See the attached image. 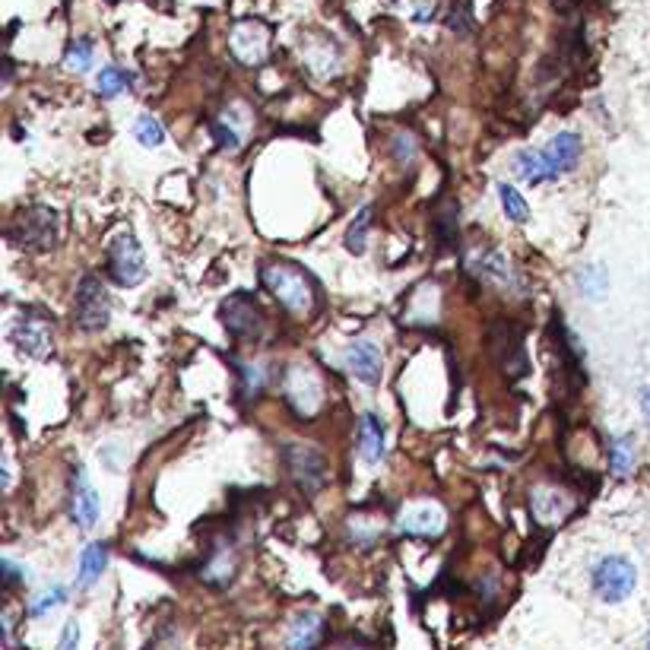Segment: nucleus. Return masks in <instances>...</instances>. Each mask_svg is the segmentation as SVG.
I'll list each match as a JSON object with an SVG mask.
<instances>
[{
  "instance_id": "obj_39",
  "label": "nucleus",
  "mask_w": 650,
  "mask_h": 650,
  "mask_svg": "<svg viewBox=\"0 0 650 650\" xmlns=\"http://www.w3.org/2000/svg\"><path fill=\"white\" fill-rule=\"evenodd\" d=\"M641 410H644V416L650 419V387L641 390Z\"/></svg>"
},
{
  "instance_id": "obj_38",
  "label": "nucleus",
  "mask_w": 650,
  "mask_h": 650,
  "mask_svg": "<svg viewBox=\"0 0 650 650\" xmlns=\"http://www.w3.org/2000/svg\"><path fill=\"white\" fill-rule=\"evenodd\" d=\"M77 644H80V625L67 622L64 635H61V650H77Z\"/></svg>"
},
{
  "instance_id": "obj_9",
  "label": "nucleus",
  "mask_w": 650,
  "mask_h": 650,
  "mask_svg": "<svg viewBox=\"0 0 650 650\" xmlns=\"http://www.w3.org/2000/svg\"><path fill=\"white\" fill-rule=\"evenodd\" d=\"M448 527V514L432 498H416L403 505L397 514V530L406 536H422V540H438Z\"/></svg>"
},
{
  "instance_id": "obj_34",
  "label": "nucleus",
  "mask_w": 650,
  "mask_h": 650,
  "mask_svg": "<svg viewBox=\"0 0 650 650\" xmlns=\"http://www.w3.org/2000/svg\"><path fill=\"white\" fill-rule=\"evenodd\" d=\"M64 600H67V590H64L61 584H54L51 590H45L42 597L29 606V616H32V619H42V616H48L51 609H58Z\"/></svg>"
},
{
  "instance_id": "obj_10",
  "label": "nucleus",
  "mask_w": 650,
  "mask_h": 650,
  "mask_svg": "<svg viewBox=\"0 0 650 650\" xmlns=\"http://www.w3.org/2000/svg\"><path fill=\"white\" fill-rule=\"evenodd\" d=\"M229 51L238 64L257 67L270 58V26L260 20H241L229 32Z\"/></svg>"
},
{
  "instance_id": "obj_35",
  "label": "nucleus",
  "mask_w": 650,
  "mask_h": 650,
  "mask_svg": "<svg viewBox=\"0 0 650 650\" xmlns=\"http://www.w3.org/2000/svg\"><path fill=\"white\" fill-rule=\"evenodd\" d=\"M390 153H394V159L400 162V165H413L416 162V156H419V146H416V137L413 134H400L390 140Z\"/></svg>"
},
{
  "instance_id": "obj_21",
  "label": "nucleus",
  "mask_w": 650,
  "mask_h": 650,
  "mask_svg": "<svg viewBox=\"0 0 650 650\" xmlns=\"http://www.w3.org/2000/svg\"><path fill=\"white\" fill-rule=\"evenodd\" d=\"M638 463V444L631 435H616L609 441V470L616 476H628Z\"/></svg>"
},
{
  "instance_id": "obj_11",
  "label": "nucleus",
  "mask_w": 650,
  "mask_h": 650,
  "mask_svg": "<svg viewBox=\"0 0 650 650\" xmlns=\"http://www.w3.org/2000/svg\"><path fill=\"white\" fill-rule=\"evenodd\" d=\"M489 346H492V356L498 362V368L505 371L508 378H524L530 371L527 362V352H524V333H520L514 324H495L489 333Z\"/></svg>"
},
{
  "instance_id": "obj_20",
  "label": "nucleus",
  "mask_w": 650,
  "mask_h": 650,
  "mask_svg": "<svg viewBox=\"0 0 650 650\" xmlns=\"http://www.w3.org/2000/svg\"><path fill=\"white\" fill-rule=\"evenodd\" d=\"M514 175L527 184H543V181H555L559 175L552 172V165L546 159V150H520L514 156Z\"/></svg>"
},
{
  "instance_id": "obj_14",
  "label": "nucleus",
  "mask_w": 650,
  "mask_h": 650,
  "mask_svg": "<svg viewBox=\"0 0 650 650\" xmlns=\"http://www.w3.org/2000/svg\"><path fill=\"white\" fill-rule=\"evenodd\" d=\"M99 511H102L99 495H96V489H92L86 470L77 467L73 470V486H70V517L77 520L80 530H92L99 520Z\"/></svg>"
},
{
  "instance_id": "obj_40",
  "label": "nucleus",
  "mask_w": 650,
  "mask_h": 650,
  "mask_svg": "<svg viewBox=\"0 0 650 650\" xmlns=\"http://www.w3.org/2000/svg\"><path fill=\"white\" fill-rule=\"evenodd\" d=\"M647 650H650V641H647Z\"/></svg>"
},
{
  "instance_id": "obj_15",
  "label": "nucleus",
  "mask_w": 650,
  "mask_h": 650,
  "mask_svg": "<svg viewBox=\"0 0 650 650\" xmlns=\"http://www.w3.org/2000/svg\"><path fill=\"white\" fill-rule=\"evenodd\" d=\"M530 511L540 524H562L574 511V501L559 486H536L530 489Z\"/></svg>"
},
{
  "instance_id": "obj_22",
  "label": "nucleus",
  "mask_w": 650,
  "mask_h": 650,
  "mask_svg": "<svg viewBox=\"0 0 650 650\" xmlns=\"http://www.w3.org/2000/svg\"><path fill=\"white\" fill-rule=\"evenodd\" d=\"M200 574H203V581H210L216 587L229 584L232 574H235V552L229 546H216L210 552V559H207V565H203Z\"/></svg>"
},
{
  "instance_id": "obj_3",
  "label": "nucleus",
  "mask_w": 650,
  "mask_h": 650,
  "mask_svg": "<svg viewBox=\"0 0 650 650\" xmlns=\"http://www.w3.org/2000/svg\"><path fill=\"white\" fill-rule=\"evenodd\" d=\"M283 397L299 419H314L324 410V381L308 362H295L286 368Z\"/></svg>"
},
{
  "instance_id": "obj_18",
  "label": "nucleus",
  "mask_w": 650,
  "mask_h": 650,
  "mask_svg": "<svg viewBox=\"0 0 650 650\" xmlns=\"http://www.w3.org/2000/svg\"><path fill=\"white\" fill-rule=\"evenodd\" d=\"M584 153V143L578 134H571V130H565V134H555L546 146V159L552 165V172L555 175H568L574 165H578Z\"/></svg>"
},
{
  "instance_id": "obj_13",
  "label": "nucleus",
  "mask_w": 650,
  "mask_h": 650,
  "mask_svg": "<svg viewBox=\"0 0 650 650\" xmlns=\"http://www.w3.org/2000/svg\"><path fill=\"white\" fill-rule=\"evenodd\" d=\"M470 270H473V276H479L482 283L498 286V289H505V292H520V289H524L520 276L508 264V257L498 254V251H479L470 260Z\"/></svg>"
},
{
  "instance_id": "obj_37",
  "label": "nucleus",
  "mask_w": 650,
  "mask_h": 650,
  "mask_svg": "<svg viewBox=\"0 0 650 650\" xmlns=\"http://www.w3.org/2000/svg\"><path fill=\"white\" fill-rule=\"evenodd\" d=\"M67 67L77 70V73L92 67V42L89 39H77L67 48Z\"/></svg>"
},
{
  "instance_id": "obj_5",
  "label": "nucleus",
  "mask_w": 650,
  "mask_h": 650,
  "mask_svg": "<svg viewBox=\"0 0 650 650\" xmlns=\"http://www.w3.org/2000/svg\"><path fill=\"white\" fill-rule=\"evenodd\" d=\"M590 584L603 603H622L625 597H631V590H635L638 571L628 559H622V555H606V559L593 568Z\"/></svg>"
},
{
  "instance_id": "obj_2",
  "label": "nucleus",
  "mask_w": 650,
  "mask_h": 650,
  "mask_svg": "<svg viewBox=\"0 0 650 650\" xmlns=\"http://www.w3.org/2000/svg\"><path fill=\"white\" fill-rule=\"evenodd\" d=\"M7 238H10V245L20 251H51L61 238L58 213L51 207H42V203H32V207L13 216Z\"/></svg>"
},
{
  "instance_id": "obj_17",
  "label": "nucleus",
  "mask_w": 650,
  "mask_h": 650,
  "mask_svg": "<svg viewBox=\"0 0 650 650\" xmlns=\"http://www.w3.org/2000/svg\"><path fill=\"white\" fill-rule=\"evenodd\" d=\"M387 454V429L375 413H362L359 419V457L368 467H378Z\"/></svg>"
},
{
  "instance_id": "obj_29",
  "label": "nucleus",
  "mask_w": 650,
  "mask_h": 650,
  "mask_svg": "<svg viewBox=\"0 0 650 650\" xmlns=\"http://www.w3.org/2000/svg\"><path fill=\"white\" fill-rule=\"evenodd\" d=\"M238 378H241V397L251 400V397L260 394V390H264V384H267V368L257 365V362H245V365L238 362Z\"/></svg>"
},
{
  "instance_id": "obj_30",
  "label": "nucleus",
  "mask_w": 650,
  "mask_h": 650,
  "mask_svg": "<svg viewBox=\"0 0 650 650\" xmlns=\"http://www.w3.org/2000/svg\"><path fill=\"white\" fill-rule=\"evenodd\" d=\"M134 137L146 146V150H156V146L165 143V127L153 115H140L134 124Z\"/></svg>"
},
{
  "instance_id": "obj_25",
  "label": "nucleus",
  "mask_w": 650,
  "mask_h": 650,
  "mask_svg": "<svg viewBox=\"0 0 650 650\" xmlns=\"http://www.w3.org/2000/svg\"><path fill=\"white\" fill-rule=\"evenodd\" d=\"M371 216H375V207H362L359 216L349 222L346 229V251L349 254H365V245H368V232H371Z\"/></svg>"
},
{
  "instance_id": "obj_4",
  "label": "nucleus",
  "mask_w": 650,
  "mask_h": 650,
  "mask_svg": "<svg viewBox=\"0 0 650 650\" xmlns=\"http://www.w3.org/2000/svg\"><path fill=\"white\" fill-rule=\"evenodd\" d=\"M73 321L86 333H99L111 321V295L96 273H86L77 286V302H73Z\"/></svg>"
},
{
  "instance_id": "obj_7",
  "label": "nucleus",
  "mask_w": 650,
  "mask_h": 650,
  "mask_svg": "<svg viewBox=\"0 0 650 650\" xmlns=\"http://www.w3.org/2000/svg\"><path fill=\"white\" fill-rule=\"evenodd\" d=\"M283 460L292 482L305 495H318L327 486V457L318 448H311V444H286Z\"/></svg>"
},
{
  "instance_id": "obj_24",
  "label": "nucleus",
  "mask_w": 650,
  "mask_h": 650,
  "mask_svg": "<svg viewBox=\"0 0 650 650\" xmlns=\"http://www.w3.org/2000/svg\"><path fill=\"white\" fill-rule=\"evenodd\" d=\"M432 283H425V286H419L416 289V295H413V302H410V311H406V324H435L438 321V295L432 302H425L432 295Z\"/></svg>"
},
{
  "instance_id": "obj_23",
  "label": "nucleus",
  "mask_w": 650,
  "mask_h": 650,
  "mask_svg": "<svg viewBox=\"0 0 650 650\" xmlns=\"http://www.w3.org/2000/svg\"><path fill=\"white\" fill-rule=\"evenodd\" d=\"M108 565V546L102 543H89L80 555V587H92L99 578H102V571Z\"/></svg>"
},
{
  "instance_id": "obj_32",
  "label": "nucleus",
  "mask_w": 650,
  "mask_h": 650,
  "mask_svg": "<svg viewBox=\"0 0 650 650\" xmlns=\"http://www.w3.org/2000/svg\"><path fill=\"white\" fill-rule=\"evenodd\" d=\"M578 286H581V292L587 295V299H603V292H606V286H609V276L603 273V267H587V270H581L578 273Z\"/></svg>"
},
{
  "instance_id": "obj_1",
  "label": "nucleus",
  "mask_w": 650,
  "mask_h": 650,
  "mask_svg": "<svg viewBox=\"0 0 650 650\" xmlns=\"http://www.w3.org/2000/svg\"><path fill=\"white\" fill-rule=\"evenodd\" d=\"M260 283L264 289L280 302L289 314H311L314 305H318V289L308 280V273L299 270L295 264H267L260 270Z\"/></svg>"
},
{
  "instance_id": "obj_12",
  "label": "nucleus",
  "mask_w": 650,
  "mask_h": 650,
  "mask_svg": "<svg viewBox=\"0 0 650 650\" xmlns=\"http://www.w3.org/2000/svg\"><path fill=\"white\" fill-rule=\"evenodd\" d=\"M13 343H16V349L23 352V356L45 362L51 352H54L51 321L45 318L42 311H26L23 318L13 324Z\"/></svg>"
},
{
  "instance_id": "obj_19",
  "label": "nucleus",
  "mask_w": 650,
  "mask_h": 650,
  "mask_svg": "<svg viewBox=\"0 0 650 650\" xmlns=\"http://www.w3.org/2000/svg\"><path fill=\"white\" fill-rule=\"evenodd\" d=\"M321 635H324V619L318 616V612H302V616H295V622L286 631V647L289 650H314Z\"/></svg>"
},
{
  "instance_id": "obj_8",
  "label": "nucleus",
  "mask_w": 650,
  "mask_h": 650,
  "mask_svg": "<svg viewBox=\"0 0 650 650\" xmlns=\"http://www.w3.org/2000/svg\"><path fill=\"white\" fill-rule=\"evenodd\" d=\"M222 324H226L232 340H245V343H257L267 333V318L264 311L254 305V299L248 295H232V299L222 302L219 308Z\"/></svg>"
},
{
  "instance_id": "obj_31",
  "label": "nucleus",
  "mask_w": 650,
  "mask_h": 650,
  "mask_svg": "<svg viewBox=\"0 0 650 650\" xmlns=\"http://www.w3.org/2000/svg\"><path fill=\"white\" fill-rule=\"evenodd\" d=\"M210 134H213V140H216L219 150H226V153H235L238 146H241V130H238L235 121H229V118H216V121L210 124Z\"/></svg>"
},
{
  "instance_id": "obj_33",
  "label": "nucleus",
  "mask_w": 650,
  "mask_h": 650,
  "mask_svg": "<svg viewBox=\"0 0 650 650\" xmlns=\"http://www.w3.org/2000/svg\"><path fill=\"white\" fill-rule=\"evenodd\" d=\"M435 232H438V241H441V248L448 251L454 241H457V207H444L438 216H435Z\"/></svg>"
},
{
  "instance_id": "obj_27",
  "label": "nucleus",
  "mask_w": 650,
  "mask_h": 650,
  "mask_svg": "<svg viewBox=\"0 0 650 650\" xmlns=\"http://www.w3.org/2000/svg\"><path fill=\"white\" fill-rule=\"evenodd\" d=\"M127 86H134V77H130V73L121 70V67H102V70H99V77H96V89H99V96H102V99H115V96H121V92H124Z\"/></svg>"
},
{
  "instance_id": "obj_26",
  "label": "nucleus",
  "mask_w": 650,
  "mask_h": 650,
  "mask_svg": "<svg viewBox=\"0 0 650 650\" xmlns=\"http://www.w3.org/2000/svg\"><path fill=\"white\" fill-rule=\"evenodd\" d=\"M346 527H349V536H352V540H356L359 546H371V543H375L378 536L384 533V524H381L378 517H371L368 511H359L356 517H349Z\"/></svg>"
},
{
  "instance_id": "obj_16",
  "label": "nucleus",
  "mask_w": 650,
  "mask_h": 650,
  "mask_svg": "<svg viewBox=\"0 0 650 650\" xmlns=\"http://www.w3.org/2000/svg\"><path fill=\"white\" fill-rule=\"evenodd\" d=\"M381 349L375 340H356L346 349V368L352 371V378L362 381L365 387H375L381 381Z\"/></svg>"
},
{
  "instance_id": "obj_6",
  "label": "nucleus",
  "mask_w": 650,
  "mask_h": 650,
  "mask_svg": "<svg viewBox=\"0 0 650 650\" xmlns=\"http://www.w3.org/2000/svg\"><path fill=\"white\" fill-rule=\"evenodd\" d=\"M108 276L124 289H134L146 280V254L140 248V241L134 235H118L108 245V260H105Z\"/></svg>"
},
{
  "instance_id": "obj_36",
  "label": "nucleus",
  "mask_w": 650,
  "mask_h": 650,
  "mask_svg": "<svg viewBox=\"0 0 650 650\" xmlns=\"http://www.w3.org/2000/svg\"><path fill=\"white\" fill-rule=\"evenodd\" d=\"M448 29L457 32V35H470V32H473V13H470L467 0H460V4H451V10H448Z\"/></svg>"
},
{
  "instance_id": "obj_28",
  "label": "nucleus",
  "mask_w": 650,
  "mask_h": 650,
  "mask_svg": "<svg viewBox=\"0 0 650 650\" xmlns=\"http://www.w3.org/2000/svg\"><path fill=\"white\" fill-rule=\"evenodd\" d=\"M498 197H501V210H505V216L511 222H517V226H524V222L530 219V207H527V200L520 197V191L511 188V184H498Z\"/></svg>"
}]
</instances>
